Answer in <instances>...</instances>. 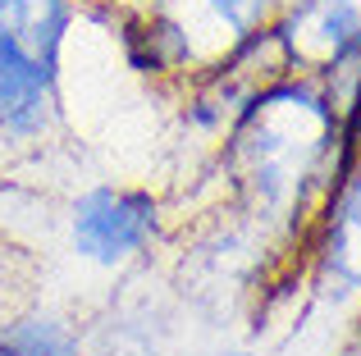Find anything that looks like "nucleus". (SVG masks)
<instances>
[{
  "instance_id": "1",
  "label": "nucleus",
  "mask_w": 361,
  "mask_h": 356,
  "mask_svg": "<svg viewBox=\"0 0 361 356\" xmlns=\"http://www.w3.org/2000/svg\"><path fill=\"white\" fill-rule=\"evenodd\" d=\"M343 142H353V124L334 91L279 73L243 101L224 133V165L252 215L298 224L348 170Z\"/></svg>"
},
{
  "instance_id": "2",
  "label": "nucleus",
  "mask_w": 361,
  "mask_h": 356,
  "mask_svg": "<svg viewBox=\"0 0 361 356\" xmlns=\"http://www.w3.org/2000/svg\"><path fill=\"white\" fill-rule=\"evenodd\" d=\"M288 0H142L123 51L142 73H211L265 37Z\"/></svg>"
},
{
  "instance_id": "3",
  "label": "nucleus",
  "mask_w": 361,
  "mask_h": 356,
  "mask_svg": "<svg viewBox=\"0 0 361 356\" xmlns=\"http://www.w3.org/2000/svg\"><path fill=\"white\" fill-rule=\"evenodd\" d=\"M73 0H0V142H42L60 110Z\"/></svg>"
},
{
  "instance_id": "4",
  "label": "nucleus",
  "mask_w": 361,
  "mask_h": 356,
  "mask_svg": "<svg viewBox=\"0 0 361 356\" xmlns=\"http://www.w3.org/2000/svg\"><path fill=\"white\" fill-rule=\"evenodd\" d=\"M283 69L320 82H353L361 106V0H288L270 27Z\"/></svg>"
},
{
  "instance_id": "5",
  "label": "nucleus",
  "mask_w": 361,
  "mask_h": 356,
  "mask_svg": "<svg viewBox=\"0 0 361 356\" xmlns=\"http://www.w3.org/2000/svg\"><path fill=\"white\" fill-rule=\"evenodd\" d=\"M160 238V201L147 187L97 183L69 201V251L82 265L123 269Z\"/></svg>"
},
{
  "instance_id": "6",
  "label": "nucleus",
  "mask_w": 361,
  "mask_h": 356,
  "mask_svg": "<svg viewBox=\"0 0 361 356\" xmlns=\"http://www.w3.org/2000/svg\"><path fill=\"white\" fill-rule=\"evenodd\" d=\"M325 220H320V269L334 284L361 293V165L343 170L325 196Z\"/></svg>"
},
{
  "instance_id": "7",
  "label": "nucleus",
  "mask_w": 361,
  "mask_h": 356,
  "mask_svg": "<svg viewBox=\"0 0 361 356\" xmlns=\"http://www.w3.org/2000/svg\"><path fill=\"white\" fill-rule=\"evenodd\" d=\"M0 356H82V338L51 311L0 315Z\"/></svg>"
},
{
  "instance_id": "8",
  "label": "nucleus",
  "mask_w": 361,
  "mask_h": 356,
  "mask_svg": "<svg viewBox=\"0 0 361 356\" xmlns=\"http://www.w3.org/2000/svg\"><path fill=\"white\" fill-rule=\"evenodd\" d=\"M353 356H361V329H357V343H353Z\"/></svg>"
},
{
  "instance_id": "9",
  "label": "nucleus",
  "mask_w": 361,
  "mask_h": 356,
  "mask_svg": "<svg viewBox=\"0 0 361 356\" xmlns=\"http://www.w3.org/2000/svg\"><path fill=\"white\" fill-rule=\"evenodd\" d=\"M220 356H256V352H220Z\"/></svg>"
},
{
  "instance_id": "10",
  "label": "nucleus",
  "mask_w": 361,
  "mask_h": 356,
  "mask_svg": "<svg viewBox=\"0 0 361 356\" xmlns=\"http://www.w3.org/2000/svg\"><path fill=\"white\" fill-rule=\"evenodd\" d=\"M357 128H361V115H357V119H353V133H357Z\"/></svg>"
}]
</instances>
